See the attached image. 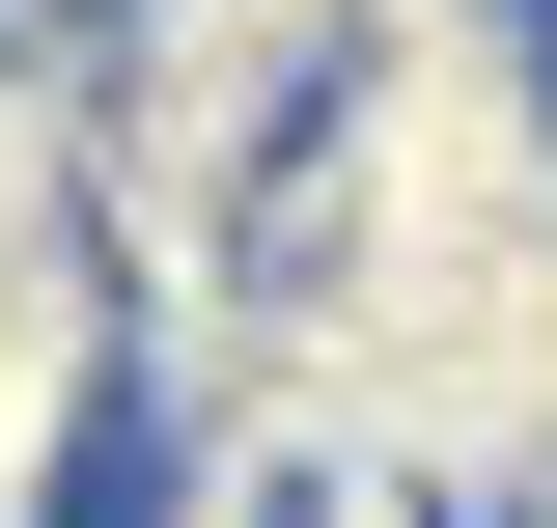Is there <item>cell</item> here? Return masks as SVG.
Instances as JSON below:
<instances>
[{
	"mask_svg": "<svg viewBox=\"0 0 557 528\" xmlns=\"http://www.w3.org/2000/svg\"><path fill=\"white\" fill-rule=\"evenodd\" d=\"M84 445H112V278L57 251H0V528H84Z\"/></svg>",
	"mask_w": 557,
	"mask_h": 528,
	"instance_id": "cell-1",
	"label": "cell"
},
{
	"mask_svg": "<svg viewBox=\"0 0 557 528\" xmlns=\"http://www.w3.org/2000/svg\"><path fill=\"white\" fill-rule=\"evenodd\" d=\"M57 223H84V84L0 28V251H57Z\"/></svg>",
	"mask_w": 557,
	"mask_h": 528,
	"instance_id": "cell-2",
	"label": "cell"
},
{
	"mask_svg": "<svg viewBox=\"0 0 557 528\" xmlns=\"http://www.w3.org/2000/svg\"><path fill=\"white\" fill-rule=\"evenodd\" d=\"M251 528H446V501H418L391 445H278V473H251Z\"/></svg>",
	"mask_w": 557,
	"mask_h": 528,
	"instance_id": "cell-3",
	"label": "cell"
},
{
	"mask_svg": "<svg viewBox=\"0 0 557 528\" xmlns=\"http://www.w3.org/2000/svg\"><path fill=\"white\" fill-rule=\"evenodd\" d=\"M530 334H557V278H530Z\"/></svg>",
	"mask_w": 557,
	"mask_h": 528,
	"instance_id": "cell-4",
	"label": "cell"
}]
</instances>
